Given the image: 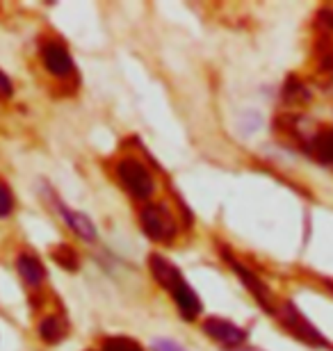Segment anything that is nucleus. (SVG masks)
<instances>
[{"label": "nucleus", "instance_id": "nucleus-3", "mask_svg": "<svg viewBox=\"0 0 333 351\" xmlns=\"http://www.w3.org/2000/svg\"><path fill=\"white\" fill-rule=\"evenodd\" d=\"M117 176L122 180V185L126 187V192L135 199L146 201L153 194L155 180L151 171L146 169L144 162H139L137 158H124L117 162Z\"/></svg>", "mask_w": 333, "mask_h": 351}, {"label": "nucleus", "instance_id": "nucleus-10", "mask_svg": "<svg viewBox=\"0 0 333 351\" xmlns=\"http://www.w3.org/2000/svg\"><path fill=\"white\" fill-rule=\"evenodd\" d=\"M16 269L21 274V278H23V283L30 285V287H39L41 283H44V278H46L44 265H41L37 258L30 256V254H21L19 256Z\"/></svg>", "mask_w": 333, "mask_h": 351}, {"label": "nucleus", "instance_id": "nucleus-6", "mask_svg": "<svg viewBox=\"0 0 333 351\" xmlns=\"http://www.w3.org/2000/svg\"><path fill=\"white\" fill-rule=\"evenodd\" d=\"M41 60H44V66L58 78H67V75L73 73V60H71L69 51L58 41H48L41 48Z\"/></svg>", "mask_w": 333, "mask_h": 351}, {"label": "nucleus", "instance_id": "nucleus-17", "mask_svg": "<svg viewBox=\"0 0 333 351\" xmlns=\"http://www.w3.org/2000/svg\"><path fill=\"white\" fill-rule=\"evenodd\" d=\"M153 351H185L179 342L174 340H155L153 342Z\"/></svg>", "mask_w": 333, "mask_h": 351}, {"label": "nucleus", "instance_id": "nucleus-15", "mask_svg": "<svg viewBox=\"0 0 333 351\" xmlns=\"http://www.w3.org/2000/svg\"><path fill=\"white\" fill-rule=\"evenodd\" d=\"M14 210V196L5 182H0V217H10Z\"/></svg>", "mask_w": 333, "mask_h": 351}, {"label": "nucleus", "instance_id": "nucleus-12", "mask_svg": "<svg viewBox=\"0 0 333 351\" xmlns=\"http://www.w3.org/2000/svg\"><path fill=\"white\" fill-rule=\"evenodd\" d=\"M53 258H55V263H58L60 267H65L67 271H76L78 269V254H76V249H71L69 244H60V247H55L53 249Z\"/></svg>", "mask_w": 333, "mask_h": 351}, {"label": "nucleus", "instance_id": "nucleus-2", "mask_svg": "<svg viewBox=\"0 0 333 351\" xmlns=\"http://www.w3.org/2000/svg\"><path fill=\"white\" fill-rule=\"evenodd\" d=\"M139 223L141 230L148 235V240L160 242V244H169L174 242L176 233H179V226H176L172 213L160 206V203H148L139 210Z\"/></svg>", "mask_w": 333, "mask_h": 351}, {"label": "nucleus", "instance_id": "nucleus-1", "mask_svg": "<svg viewBox=\"0 0 333 351\" xmlns=\"http://www.w3.org/2000/svg\"><path fill=\"white\" fill-rule=\"evenodd\" d=\"M148 267H151L153 278L158 280L165 290H169V294H172L174 304L179 306L181 317L187 319V322L199 317L201 301H199V297H196V292L192 290V287L187 285V280L181 276V271L176 269L167 258H162L158 254L148 256Z\"/></svg>", "mask_w": 333, "mask_h": 351}, {"label": "nucleus", "instance_id": "nucleus-19", "mask_svg": "<svg viewBox=\"0 0 333 351\" xmlns=\"http://www.w3.org/2000/svg\"><path fill=\"white\" fill-rule=\"evenodd\" d=\"M238 351H258V349H238Z\"/></svg>", "mask_w": 333, "mask_h": 351}, {"label": "nucleus", "instance_id": "nucleus-7", "mask_svg": "<svg viewBox=\"0 0 333 351\" xmlns=\"http://www.w3.org/2000/svg\"><path fill=\"white\" fill-rule=\"evenodd\" d=\"M226 261H229V265L233 267V269H236V274L240 276V280H242V283L249 287L251 290V294H253V299L258 301L260 306L265 308V311L269 313V315H276V311H274V306H272V294H269V290H267V285L263 283V280H260L256 274L253 271H249L246 269V267H242L238 261H233V258L229 256L226 258Z\"/></svg>", "mask_w": 333, "mask_h": 351}, {"label": "nucleus", "instance_id": "nucleus-13", "mask_svg": "<svg viewBox=\"0 0 333 351\" xmlns=\"http://www.w3.org/2000/svg\"><path fill=\"white\" fill-rule=\"evenodd\" d=\"M283 94H286V101H290V103H297V101H310L308 89L303 87L299 80H295V78H290V80H288V85H286V89H283Z\"/></svg>", "mask_w": 333, "mask_h": 351}, {"label": "nucleus", "instance_id": "nucleus-4", "mask_svg": "<svg viewBox=\"0 0 333 351\" xmlns=\"http://www.w3.org/2000/svg\"><path fill=\"white\" fill-rule=\"evenodd\" d=\"M276 315H279L283 326H286L297 340L306 342V345H310V347H329V340L322 338V333L317 331L306 317H303V315L299 313V308H297L292 301H286L281 311H276Z\"/></svg>", "mask_w": 333, "mask_h": 351}, {"label": "nucleus", "instance_id": "nucleus-8", "mask_svg": "<svg viewBox=\"0 0 333 351\" xmlns=\"http://www.w3.org/2000/svg\"><path fill=\"white\" fill-rule=\"evenodd\" d=\"M306 149H308V156L315 158L317 162L333 165V130L331 128L317 130L315 135L308 139Z\"/></svg>", "mask_w": 333, "mask_h": 351}, {"label": "nucleus", "instance_id": "nucleus-11", "mask_svg": "<svg viewBox=\"0 0 333 351\" xmlns=\"http://www.w3.org/2000/svg\"><path fill=\"white\" fill-rule=\"evenodd\" d=\"M39 335L48 345H55V342H60L67 335V326L58 317H44L39 324Z\"/></svg>", "mask_w": 333, "mask_h": 351}, {"label": "nucleus", "instance_id": "nucleus-9", "mask_svg": "<svg viewBox=\"0 0 333 351\" xmlns=\"http://www.w3.org/2000/svg\"><path fill=\"white\" fill-rule=\"evenodd\" d=\"M58 208H60V213L65 215V219L69 223V228L73 230L76 235H80L84 242H94L98 233H96V226H94V221L89 219L87 215H82V213H73V210H69L62 206V201H58Z\"/></svg>", "mask_w": 333, "mask_h": 351}, {"label": "nucleus", "instance_id": "nucleus-5", "mask_svg": "<svg viewBox=\"0 0 333 351\" xmlns=\"http://www.w3.org/2000/svg\"><path fill=\"white\" fill-rule=\"evenodd\" d=\"M203 331L208 333L212 340H217L219 345L231 347V349L242 347L246 340L244 328H240L233 324V322L222 319V317H208L203 322Z\"/></svg>", "mask_w": 333, "mask_h": 351}, {"label": "nucleus", "instance_id": "nucleus-18", "mask_svg": "<svg viewBox=\"0 0 333 351\" xmlns=\"http://www.w3.org/2000/svg\"><path fill=\"white\" fill-rule=\"evenodd\" d=\"M317 19H320V23L327 27V30H333V10L331 7H324Z\"/></svg>", "mask_w": 333, "mask_h": 351}, {"label": "nucleus", "instance_id": "nucleus-14", "mask_svg": "<svg viewBox=\"0 0 333 351\" xmlns=\"http://www.w3.org/2000/svg\"><path fill=\"white\" fill-rule=\"evenodd\" d=\"M103 351H144L139 342L130 338H108L103 342Z\"/></svg>", "mask_w": 333, "mask_h": 351}, {"label": "nucleus", "instance_id": "nucleus-16", "mask_svg": "<svg viewBox=\"0 0 333 351\" xmlns=\"http://www.w3.org/2000/svg\"><path fill=\"white\" fill-rule=\"evenodd\" d=\"M14 94V87H12V80L7 78V73L0 69V101H7Z\"/></svg>", "mask_w": 333, "mask_h": 351}]
</instances>
